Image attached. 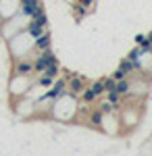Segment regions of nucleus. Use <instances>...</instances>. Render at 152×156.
<instances>
[{"label":"nucleus","mask_w":152,"mask_h":156,"mask_svg":"<svg viewBox=\"0 0 152 156\" xmlns=\"http://www.w3.org/2000/svg\"><path fill=\"white\" fill-rule=\"evenodd\" d=\"M23 11L27 12V15H31V17H35V15H40V6H38V0H25L23 2Z\"/></svg>","instance_id":"nucleus-1"},{"label":"nucleus","mask_w":152,"mask_h":156,"mask_svg":"<svg viewBox=\"0 0 152 156\" xmlns=\"http://www.w3.org/2000/svg\"><path fill=\"white\" fill-rule=\"evenodd\" d=\"M50 62H54V58H52V54H50V52H46V54H44L42 58L35 62V69H38V71H42V69H46Z\"/></svg>","instance_id":"nucleus-2"},{"label":"nucleus","mask_w":152,"mask_h":156,"mask_svg":"<svg viewBox=\"0 0 152 156\" xmlns=\"http://www.w3.org/2000/svg\"><path fill=\"white\" fill-rule=\"evenodd\" d=\"M42 27H44V25H40V23H35V21H34V25L29 27V34H31L34 37H40V36H42Z\"/></svg>","instance_id":"nucleus-3"},{"label":"nucleus","mask_w":152,"mask_h":156,"mask_svg":"<svg viewBox=\"0 0 152 156\" xmlns=\"http://www.w3.org/2000/svg\"><path fill=\"white\" fill-rule=\"evenodd\" d=\"M127 90H129L127 81H119V83H115V92H117V94H125Z\"/></svg>","instance_id":"nucleus-4"},{"label":"nucleus","mask_w":152,"mask_h":156,"mask_svg":"<svg viewBox=\"0 0 152 156\" xmlns=\"http://www.w3.org/2000/svg\"><path fill=\"white\" fill-rule=\"evenodd\" d=\"M48 44H50V37L48 36H40V40H38V48L44 50V48H48Z\"/></svg>","instance_id":"nucleus-5"},{"label":"nucleus","mask_w":152,"mask_h":156,"mask_svg":"<svg viewBox=\"0 0 152 156\" xmlns=\"http://www.w3.org/2000/svg\"><path fill=\"white\" fill-rule=\"evenodd\" d=\"M71 87H73V92H79V90H81V81H79V79H73V81H71Z\"/></svg>","instance_id":"nucleus-6"},{"label":"nucleus","mask_w":152,"mask_h":156,"mask_svg":"<svg viewBox=\"0 0 152 156\" xmlns=\"http://www.w3.org/2000/svg\"><path fill=\"white\" fill-rule=\"evenodd\" d=\"M92 90H94V94H100V92H104V81H100V83H96V85L92 87Z\"/></svg>","instance_id":"nucleus-7"},{"label":"nucleus","mask_w":152,"mask_h":156,"mask_svg":"<svg viewBox=\"0 0 152 156\" xmlns=\"http://www.w3.org/2000/svg\"><path fill=\"white\" fill-rule=\"evenodd\" d=\"M29 69H31L29 65H19V67H17V71H19V73H27Z\"/></svg>","instance_id":"nucleus-8"},{"label":"nucleus","mask_w":152,"mask_h":156,"mask_svg":"<svg viewBox=\"0 0 152 156\" xmlns=\"http://www.w3.org/2000/svg\"><path fill=\"white\" fill-rule=\"evenodd\" d=\"M94 96H96V94H94V90H88V92H85V94H83V98H85V100H88V102H90V100H92Z\"/></svg>","instance_id":"nucleus-9"},{"label":"nucleus","mask_w":152,"mask_h":156,"mask_svg":"<svg viewBox=\"0 0 152 156\" xmlns=\"http://www.w3.org/2000/svg\"><path fill=\"white\" fill-rule=\"evenodd\" d=\"M125 75H127V73L123 71V69H119V71L115 73V79H123V77H125Z\"/></svg>","instance_id":"nucleus-10"},{"label":"nucleus","mask_w":152,"mask_h":156,"mask_svg":"<svg viewBox=\"0 0 152 156\" xmlns=\"http://www.w3.org/2000/svg\"><path fill=\"white\" fill-rule=\"evenodd\" d=\"M148 42H150V46H152V34H150V37H148Z\"/></svg>","instance_id":"nucleus-11"}]
</instances>
